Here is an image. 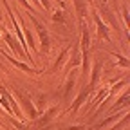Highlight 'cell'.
<instances>
[{"mask_svg": "<svg viewBox=\"0 0 130 130\" xmlns=\"http://www.w3.org/2000/svg\"><path fill=\"white\" fill-rule=\"evenodd\" d=\"M35 20V18H32ZM35 25H36V29H38V32H40V38H42V43H43V49L47 51L49 49V38H47V32H45V29L38 24V20H35Z\"/></svg>", "mask_w": 130, "mask_h": 130, "instance_id": "cell-1", "label": "cell"}, {"mask_svg": "<svg viewBox=\"0 0 130 130\" xmlns=\"http://www.w3.org/2000/svg\"><path fill=\"white\" fill-rule=\"evenodd\" d=\"M56 112H58V108H51V110H49V112L45 114V118L42 119V125H45V123H47L49 119H51V118H53V114H56Z\"/></svg>", "mask_w": 130, "mask_h": 130, "instance_id": "cell-2", "label": "cell"}, {"mask_svg": "<svg viewBox=\"0 0 130 130\" xmlns=\"http://www.w3.org/2000/svg\"><path fill=\"white\" fill-rule=\"evenodd\" d=\"M98 24H100V35H103L105 38H108V35H107V29H105V25H103L101 22H98Z\"/></svg>", "mask_w": 130, "mask_h": 130, "instance_id": "cell-3", "label": "cell"}]
</instances>
